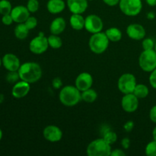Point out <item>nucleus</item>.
Segmentation results:
<instances>
[{"mask_svg":"<svg viewBox=\"0 0 156 156\" xmlns=\"http://www.w3.org/2000/svg\"><path fill=\"white\" fill-rule=\"evenodd\" d=\"M21 80L32 84L38 82L42 77V68L35 62H26L21 64L18 70Z\"/></svg>","mask_w":156,"mask_h":156,"instance_id":"f257e3e1","label":"nucleus"},{"mask_svg":"<svg viewBox=\"0 0 156 156\" xmlns=\"http://www.w3.org/2000/svg\"><path fill=\"white\" fill-rule=\"evenodd\" d=\"M59 99L64 106H76L82 100V92L76 88V85H66L61 88Z\"/></svg>","mask_w":156,"mask_h":156,"instance_id":"f03ea898","label":"nucleus"},{"mask_svg":"<svg viewBox=\"0 0 156 156\" xmlns=\"http://www.w3.org/2000/svg\"><path fill=\"white\" fill-rule=\"evenodd\" d=\"M110 41L105 32H98L93 34L88 41V47L92 53L95 54H102L108 50Z\"/></svg>","mask_w":156,"mask_h":156,"instance_id":"7ed1b4c3","label":"nucleus"},{"mask_svg":"<svg viewBox=\"0 0 156 156\" xmlns=\"http://www.w3.org/2000/svg\"><path fill=\"white\" fill-rule=\"evenodd\" d=\"M111 145L103 138L91 141L87 146L86 152L88 156H111Z\"/></svg>","mask_w":156,"mask_h":156,"instance_id":"20e7f679","label":"nucleus"},{"mask_svg":"<svg viewBox=\"0 0 156 156\" xmlns=\"http://www.w3.org/2000/svg\"><path fill=\"white\" fill-rule=\"evenodd\" d=\"M139 65L146 73H151L156 68V52L155 50H144L139 57Z\"/></svg>","mask_w":156,"mask_h":156,"instance_id":"39448f33","label":"nucleus"},{"mask_svg":"<svg viewBox=\"0 0 156 156\" xmlns=\"http://www.w3.org/2000/svg\"><path fill=\"white\" fill-rule=\"evenodd\" d=\"M120 11L126 16H136L143 9L142 0H120L118 4Z\"/></svg>","mask_w":156,"mask_h":156,"instance_id":"423d86ee","label":"nucleus"},{"mask_svg":"<svg viewBox=\"0 0 156 156\" xmlns=\"http://www.w3.org/2000/svg\"><path fill=\"white\" fill-rule=\"evenodd\" d=\"M136 85V79L135 76L131 73H124L121 75L117 82V88L123 94L133 93Z\"/></svg>","mask_w":156,"mask_h":156,"instance_id":"0eeeda50","label":"nucleus"},{"mask_svg":"<svg viewBox=\"0 0 156 156\" xmlns=\"http://www.w3.org/2000/svg\"><path fill=\"white\" fill-rule=\"evenodd\" d=\"M49 44L47 37L44 35V33H40L39 35L30 41L29 44V50L32 53L41 55L48 50Z\"/></svg>","mask_w":156,"mask_h":156,"instance_id":"6e6552de","label":"nucleus"},{"mask_svg":"<svg viewBox=\"0 0 156 156\" xmlns=\"http://www.w3.org/2000/svg\"><path fill=\"white\" fill-rule=\"evenodd\" d=\"M103 27L104 22L98 15L92 14L85 18V29L91 34L102 31Z\"/></svg>","mask_w":156,"mask_h":156,"instance_id":"1a4fd4ad","label":"nucleus"},{"mask_svg":"<svg viewBox=\"0 0 156 156\" xmlns=\"http://www.w3.org/2000/svg\"><path fill=\"white\" fill-rule=\"evenodd\" d=\"M139 105V98L133 93L124 94L121 99V107L126 113L135 112L138 109Z\"/></svg>","mask_w":156,"mask_h":156,"instance_id":"9d476101","label":"nucleus"},{"mask_svg":"<svg viewBox=\"0 0 156 156\" xmlns=\"http://www.w3.org/2000/svg\"><path fill=\"white\" fill-rule=\"evenodd\" d=\"M43 136L47 141L50 143H57L62 140V132L59 126L49 125L43 130Z\"/></svg>","mask_w":156,"mask_h":156,"instance_id":"9b49d317","label":"nucleus"},{"mask_svg":"<svg viewBox=\"0 0 156 156\" xmlns=\"http://www.w3.org/2000/svg\"><path fill=\"white\" fill-rule=\"evenodd\" d=\"M126 34L133 41H141L146 37V29L142 24H130L126 27Z\"/></svg>","mask_w":156,"mask_h":156,"instance_id":"f8f14e48","label":"nucleus"},{"mask_svg":"<svg viewBox=\"0 0 156 156\" xmlns=\"http://www.w3.org/2000/svg\"><path fill=\"white\" fill-rule=\"evenodd\" d=\"M93 85V77L90 73L87 72L80 73L76 77L75 81V85L82 92L85 90L91 88Z\"/></svg>","mask_w":156,"mask_h":156,"instance_id":"ddd939ff","label":"nucleus"},{"mask_svg":"<svg viewBox=\"0 0 156 156\" xmlns=\"http://www.w3.org/2000/svg\"><path fill=\"white\" fill-rule=\"evenodd\" d=\"M30 83L21 80L19 82H17L14 85L12 89V94L15 98H23L28 94V93L30 92Z\"/></svg>","mask_w":156,"mask_h":156,"instance_id":"4468645a","label":"nucleus"},{"mask_svg":"<svg viewBox=\"0 0 156 156\" xmlns=\"http://www.w3.org/2000/svg\"><path fill=\"white\" fill-rule=\"evenodd\" d=\"M2 60V66L8 71H18L21 65L18 56L13 53H6Z\"/></svg>","mask_w":156,"mask_h":156,"instance_id":"2eb2a0df","label":"nucleus"},{"mask_svg":"<svg viewBox=\"0 0 156 156\" xmlns=\"http://www.w3.org/2000/svg\"><path fill=\"white\" fill-rule=\"evenodd\" d=\"M10 14L13 18L14 22L19 24V23L25 22L27 18L30 16V13L26 6L18 5L12 8V10Z\"/></svg>","mask_w":156,"mask_h":156,"instance_id":"dca6fc26","label":"nucleus"},{"mask_svg":"<svg viewBox=\"0 0 156 156\" xmlns=\"http://www.w3.org/2000/svg\"><path fill=\"white\" fill-rule=\"evenodd\" d=\"M66 5L72 14H83L88 7V0H67Z\"/></svg>","mask_w":156,"mask_h":156,"instance_id":"f3484780","label":"nucleus"},{"mask_svg":"<svg viewBox=\"0 0 156 156\" xmlns=\"http://www.w3.org/2000/svg\"><path fill=\"white\" fill-rule=\"evenodd\" d=\"M66 27V20L62 17H57L52 21L50 26V31L52 34L59 35L65 30Z\"/></svg>","mask_w":156,"mask_h":156,"instance_id":"a211bd4d","label":"nucleus"},{"mask_svg":"<svg viewBox=\"0 0 156 156\" xmlns=\"http://www.w3.org/2000/svg\"><path fill=\"white\" fill-rule=\"evenodd\" d=\"M47 9L50 13L57 15L65 10L66 2L63 0H49L47 3Z\"/></svg>","mask_w":156,"mask_h":156,"instance_id":"6ab92c4d","label":"nucleus"},{"mask_svg":"<svg viewBox=\"0 0 156 156\" xmlns=\"http://www.w3.org/2000/svg\"><path fill=\"white\" fill-rule=\"evenodd\" d=\"M69 24L74 30H82L85 28V18L82 14H72L69 18Z\"/></svg>","mask_w":156,"mask_h":156,"instance_id":"aec40b11","label":"nucleus"},{"mask_svg":"<svg viewBox=\"0 0 156 156\" xmlns=\"http://www.w3.org/2000/svg\"><path fill=\"white\" fill-rule=\"evenodd\" d=\"M105 34L111 42H119L123 37L121 30L115 27L108 28L105 31Z\"/></svg>","mask_w":156,"mask_h":156,"instance_id":"412c9836","label":"nucleus"},{"mask_svg":"<svg viewBox=\"0 0 156 156\" xmlns=\"http://www.w3.org/2000/svg\"><path fill=\"white\" fill-rule=\"evenodd\" d=\"M29 29L24 23H19L15 27L14 33H15V37L18 40H24L27 37L29 33Z\"/></svg>","mask_w":156,"mask_h":156,"instance_id":"4be33fe9","label":"nucleus"},{"mask_svg":"<svg viewBox=\"0 0 156 156\" xmlns=\"http://www.w3.org/2000/svg\"><path fill=\"white\" fill-rule=\"evenodd\" d=\"M98 98V93L93 88H88L85 91H82V100L86 103H94Z\"/></svg>","mask_w":156,"mask_h":156,"instance_id":"5701e85b","label":"nucleus"},{"mask_svg":"<svg viewBox=\"0 0 156 156\" xmlns=\"http://www.w3.org/2000/svg\"><path fill=\"white\" fill-rule=\"evenodd\" d=\"M133 94L138 98L139 99L146 98L149 94V89L144 84H137L135 89L133 91Z\"/></svg>","mask_w":156,"mask_h":156,"instance_id":"b1692460","label":"nucleus"},{"mask_svg":"<svg viewBox=\"0 0 156 156\" xmlns=\"http://www.w3.org/2000/svg\"><path fill=\"white\" fill-rule=\"evenodd\" d=\"M47 40H48L49 47H51L52 49L57 50V49H59L62 47V41L59 35L52 34H51L47 37Z\"/></svg>","mask_w":156,"mask_h":156,"instance_id":"393cba45","label":"nucleus"},{"mask_svg":"<svg viewBox=\"0 0 156 156\" xmlns=\"http://www.w3.org/2000/svg\"><path fill=\"white\" fill-rule=\"evenodd\" d=\"M103 139L107 142V143H109L110 145H112L117 142V133H116L115 132H114L113 130L108 129V130H106L104 133Z\"/></svg>","mask_w":156,"mask_h":156,"instance_id":"a878e982","label":"nucleus"},{"mask_svg":"<svg viewBox=\"0 0 156 156\" xmlns=\"http://www.w3.org/2000/svg\"><path fill=\"white\" fill-rule=\"evenodd\" d=\"M12 10V4L9 0H0V14L2 15L10 14Z\"/></svg>","mask_w":156,"mask_h":156,"instance_id":"bb28decb","label":"nucleus"},{"mask_svg":"<svg viewBox=\"0 0 156 156\" xmlns=\"http://www.w3.org/2000/svg\"><path fill=\"white\" fill-rule=\"evenodd\" d=\"M145 152L147 156H156V140H153L146 145Z\"/></svg>","mask_w":156,"mask_h":156,"instance_id":"cd10ccee","label":"nucleus"},{"mask_svg":"<svg viewBox=\"0 0 156 156\" xmlns=\"http://www.w3.org/2000/svg\"><path fill=\"white\" fill-rule=\"evenodd\" d=\"M155 41L153 39L150 37L144 38L143 39V42H142V47L144 50H154L155 48Z\"/></svg>","mask_w":156,"mask_h":156,"instance_id":"c85d7f7f","label":"nucleus"},{"mask_svg":"<svg viewBox=\"0 0 156 156\" xmlns=\"http://www.w3.org/2000/svg\"><path fill=\"white\" fill-rule=\"evenodd\" d=\"M20 79L19 74L18 71H9L6 76V81L11 84H15Z\"/></svg>","mask_w":156,"mask_h":156,"instance_id":"c756f323","label":"nucleus"},{"mask_svg":"<svg viewBox=\"0 0 156 156\" xmlns=\"http://www.w3.org/2000/svg\"><path fill=\"white\" fill-rule=\"evenodd\" d=\"M39 2L38 0H28L27 3V9L30 12V13H35L39 9Z\"/></svg>","mask_w":156,"mask_h":156,"instance_id":"7c9ffc66","label":"nucleus"},{"mask_svg":"<svg viewBox=\"0 0 156 156\" xmlns=\"http://www.w3.org/2000/svg\"><path fill=\"white\" fill-rule=\"evenodd\" d=\"M24 24H25V25L27 26L29 30H33L37 25V19L34 16H29L25 21Z\"/></svg>","mask_w":156,"mask_h":156,"instance_id":"2f4dec72","label":"nucleus"},{"mask_svg":"<svg viewBox=\"0 0 156 156\" xmlns=\"http://www.w3.org/2000/svg\"><path fill=\"white\" fill-rule=\"evenodd\" d=\"M2 24H5V25H7V26L11 25V24L14 22L13 18H12L11 14L2 15Z\"/></svg>","mask_w":156,"mask_h":156,"instance_id":"473e14b6","label":"nucleus"},{"mask_svg":"<svg viewBox=\"0 0 156 156\" xmlns=\"http://www.w3.org/2000/svg\"><path fill=\"white\" fill-rule=\"evenodd\" d=\"M149 81L151 86L153 88H155V89H156V68L153 70V71H152L150 73Z\"/></svg>","mask_w":156,"mask_h":156,"instance_id":"72a5a7b5","label":"nucleus"},{"mask_svg":"<svg viewBox=\"0 0 156 156\" xmlns=\"http://www.w3.org/2000/svg\"><path fill=\"white\" fill-rule=\"evenodd\" d=\"M52 86L55 89H59V88H62V82L61 80V79H59V77H56L55 79H53L52 80Z\"/></svg>","mask_w":156,"mask_h":156,"instance_id":"f704fd0d","label":"nucleus"},{"mask_svg":"<svg viewBox=\"0 0 156 156\" xmlns=\"http://www.w3.org/2000/svg\"><path fill=\"white\" fill-rule=\"evenodd\" d=\"M134 128V122L132 120H129V121L126 122L123 125V129L126 132L129 133Z\"/></svg>","mask_w":156,"mask_h":156,"instance_id":"c9c22d12","label":"nucleus"},{"mask_svg":"<svg viewBox=\"0 0 156 156\" xmlns=\"http://www.w3.org/2000/svg\"><path fill=\"white\" fill-rule=\"evenodd\" d=\"M149 119L151 121L156 123V105H154L149 111Z\"/></svg>","mask_w":156,"mask_h":156,"instance_id":"e433bc0d","label":"nucleus"},{"mask_svg":"<svg viewBox=\"0 0 156 156\" xmlns=\"http://www.w3.org/2000/svg\"><path fill=\"white\" fill-rule=\"evenodd\" d=\"M130 140H129V138H127V137H124V138L121 140V146L123 149H125V150L129 149V146H130Z\"/></svg>","mask_w":156,"mask_h":156,"instance_id":"4c0bfd02","label":"nucleus"},{"mask_svg":"<svg viewBox=\"0 0 156 156\" xmlns=\"http://www.w3.org/2000/svg\"><path fill=\"white\" fill-rule=\"evenodd\" d=\"M126 152L120 149H115L111 151V156H125Z\"/></svg>","mask_w":156,"mask_h":156,"instance_id":"58836bf2","label":"nucleus"},{"mask_svg":"<svg viewBox=\"0 0 156 156\" xmlns=\"http://www.w3.org/2000/svg\"><path fill=\"white\" fill-rule=\"evenodd\" d=\"M107 5L111 6V7H113V6L117 5L120 2V0H102Z\"/></svg>","mask_w":156,"mask_h":156,"instance_id":"ea45409f","label":"nucleus"},{"mask_svg":"<svg viewBox=\"0 0 156 156\" xmlns=\"http://www.w3.org/2000/svg\"><path fill=\"white\" fill-rule=\"evenodd\" d=\"M146 2L148 4V5L151 6V7L156 6V0H146Z\"/></svg>","mask_w":156,"mask_h":156,"instance_id":"a19ab883","label":"nucleus"},{"mask_svg":"<svg viewBox=\"0 0 156 156\" xmlns=\"http://www.w3.org/2000/svg\"><path fill=\"white\" fill-rule=\"evenodd\" d=\"M155 18V13H154V12H149V13L147 14V18H148V19L152 20V19H154Z\"/></svg>","mask_w":156,"mask_h":156,"instance_id":"79ce46f5","label":"nucleus"},{"mask_svg":"<svg viewBox=\"0 0 156 156\" xmlns=\"http://www.w3.org/2000/svg\"><path fill=\"white\" fill-rule=\"evenodd\" d=\"M152 138H153L154 140H156V126L152 130Z\"/></svg>","mask_w":156,"mask_h":156,"instance_id":"37998d69","label":"nucleus"},{"mask_svg":"<svg viewBox=\"0 0 156 156\" xmlns=\"http://www.w3.org/2000/svg\"><path fill=\"white\" fill-rule=\"evenodd\" d=\"M5 100V96L3 94H0V104L2 103Z\"/></svg>","mask_w":156,"mask_h":156,"instance_id":"c03bdc74","label":"nucleus"},{"mask_svg":"<svg viewBox=\"0 0 156 156\" xmlns=\"http://www.w3.org/2000/svg\"><path fill=\"white\" fill-rule=\"evenodd\" d=\"M2 136H3V133L2 131V129H0V141H1L2 139Z\"/></svg>","mask_w":156,"mask_h":156,"instance_id":"a18cd8bd","label":"nucleus"},{"mask_svg":"<svg viewBox=\"0 0 156 156\" xmlns=\"http://www.w3.org/2000/svg\"><path fill=\"white\" fill-rule=\"evenodd\" d=\"M2 65V59L0 58V67H1Z\"/></svg>","mask_w":156,"mask_h":156,"instance_id":"49530a36","label":"nucleus"},{"mask_svg":"<svg viewBox=\"0 0 156 156\" xmlns=\"http://www.w3.org/2000/svg\"><path fill=\"white\" fill-rule=\"evenodd\" d=\"M154 50H155V52H156V42H155V48H154Z\"/></svg>","mask_w":156,"mask_h":156,"instance_id":"de8ad7c7","label":"nucleus"},{"mask_svg":"<svg viewBox=\"0 0 156 156\" xmlns=\"http://www.w3.org/2000/svg\"><path fill=\"white\" fill-rule=\"evenodd\" d=\"M88 1H94V0H88Z\"/></svg>","mask_w":156,"mask_h":156,"instance_id":"09e8293b","label":"nucleus"}]
</instances>
